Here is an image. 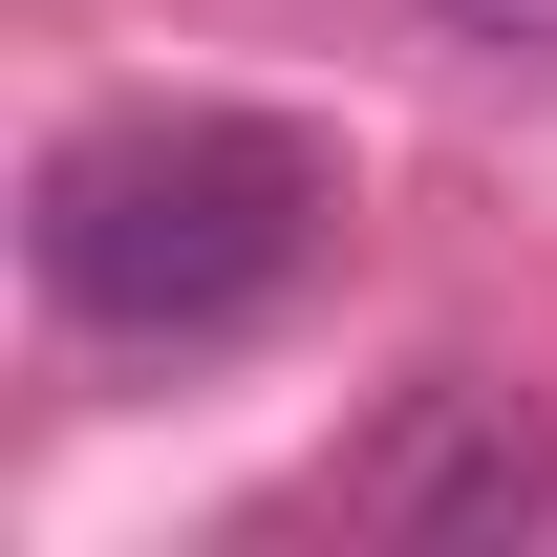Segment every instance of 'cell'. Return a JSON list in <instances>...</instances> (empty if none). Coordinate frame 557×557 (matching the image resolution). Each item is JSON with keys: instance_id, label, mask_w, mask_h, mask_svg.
Here are the masks:
<instances>
[{"instance_id": "3", "label": "cell", "mask_w": 557, "mask_h": 557, "mask_svg": "<svg viewBox=\"0 0 557 557\" xmlns=\"http://www.w3.org/2000/svg\"><path fill=\"white\" fill-rule=\"evenodd\" d=\"M450 44H493V65H557V0H429Z\"/></svg>"}, {"instance_id": "1", "label": "cell", "mask_w": 557, "mask_h": 557, "mask_svg": "<svg viewBox=\"0 0 557 557\" xmlns=\"http://www.w3.org/2000/svg\"><path fill=\"white\" fill-rule=\"evenodd\" d=\"M322 214H344L322 129H278V108H129V129L44 150L22 258H44V300L86 344H236L322 258Z\"/></svg>"}, {"instance_id": "2", "label": "cell", "mask_w": 557, "mask_h": 557, "mask_svg": "<svg viewBox=\"0 0 557 557\" xmlns=\"http://www.w3.org/2000/svg\"><path fill=\"white\" fill-rule=\"evenodd\" d=\"M344 515H364L386 557H515V536L557 515V408L493 386V364H429L408 408L344 450Z\"/></svg>"}]
</instances>
